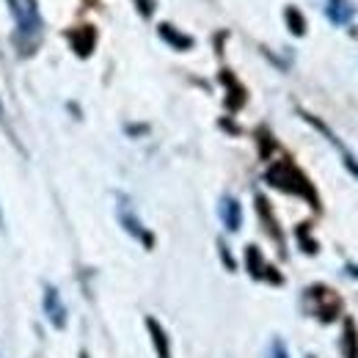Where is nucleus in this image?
I'll return each instance as SVG.
<instances>
[{
	"instance_id": "f257e3e1",
	"label": "nucleus",
	"mask_w": 358,
	"mask_h": 358,
	"mask_svg": "<svg viewBox=\"0 0 358 358\" xmlns=\"http://www.w3.org/2000/svg\"><path fill=\"white\" fill-rule=\"evenodd\" d=\"M268 182L273 185V187H278V190H287V193H295V196L309 199V201H312V207H320V199H317L314 187L309 185V179L303 177L292 163H287V160H281V163L270 166Z\"/></svg>"
},
{
	"instance_id": "f03ea898",
	"label": "nucleus",
	"mask_w": 358,
	"mask_h": 358,
	"mask_svg": "<svg viewBox=\"0 0 358 358\" xmlns=\"http://www.w3.org/2000/svg\"><path fill=\"white\" fill-rule=\"evenodd\" d=\"M17 25H20V34H36L42 20H39V11H36V0H6Z\"/></svg>"
},
{
	"instance_id": "7ed1b4c3",
	"label": "nucleus",
	"mask_w": 358,
	"mask_h": 358,
	"mask_svg": "<svg viewBox=\"0 0 358 358\" xmlns=\"http://www.w3.org/2000/svg\"><path fill=\"white\" fill-rule=\"evenodd\" d=\"M45 312H47V320L55 328H64L66 325V309H64V301H61V295H58L55 287H47L45 289Z\"/></svg>"
},
{
	"instance_id": "20e7f679",
	"label": "nucleus",
	"mask_w": 358,
	"mask_h": 358,
	"mask_svg": "<svg viewBox=\"0 0 358 358\" xmlns=\"http://www.w3.org/2000/svg\"><path fill=\"white\" fill-rule=\"evenodd\" d=\"M146 328L152 334V342H155V350H157V358H171V348H169V336L163 331V325L155 320V317H146Z\"/></svg>"
},
{
	"instance_id": "39448f33",
	"label": "nucleus",
	"mask_w": 358,
	"mask_h": 358,
	"mask_svg": "<svg viewBox=\"0 0 358 358\" xmlns=\"http://www.w3.org/2000/svg\"><path fill=\"white\" fill-rule=\"evenodd\" d=\"M96 45V31L91 28V25H83V28H78L75 34H72V47H75V52L78 55H91V50Z\"/></svg>"
},
{
	"instance_id": "423d86ee",
	"label": "nucleus",
	"mask_w": 358,
	"mask_h": 358,
	"mask_svg": "<svg viewBox=\"0 0 358 358\" xmlns=\"http://www.w3.org/2000/svg\"><path fill=\"white\" fill-rule=\"evenodd\" d=\"M221 218L229 231H237L240 229V221H243V213H240V204L234 199H224L221 201Z\"/></svg>"
},
{
	"instance_id": "0eeeda50",
	"label": "nucleus",
	"mask_w": 358,
	"mask_h": 358,
	"mask_svg": "<svg viewBox=\"0 0 358 358\" xmlns=\"http://www.w3.org/2000/svg\"><path fill=\"white\" fill-rule=\"evenodd\" d=\"M160 36H163L169 45L177 47V50H190V47H193V39H190V36H182L171 25H160Z\"/></svg>"
},
{
	"instance_id": "6e6552de",
	"label": "nucleus",
	"mask_w": 358,
	"mask_h": 358,
	"mask_svg": "<svg viewBox=\"0 0 358 358\" xmlns=\"http://www.w3.org/2000/svg\"><path fill=\"white\" fill-rule=\"evenodd\" d=\"M284 20H287V25H289V31H292L295 36H303V34H306V20H303V14H301L295 6H289V8L284 11Z\"/></svg>"
},
{
	"instance_id": "1a4fd4ad",
	"label": "nucleus",
	"mask_w": 358,
	"mask_h": 358,
	"mask_svg": "<svg viewBox=\"0 0 358 358\" xmlns=\"http://www.w3.org/2000/svg\"><path fill=\"white\" fill-rule=\"evenodd\" d=\"M119 215H122V224H124V229H127V231H133V234H135V237H138V240H141V243H146V245H152V243H155V240H152V237H149V234H146V231L141 229V224L135 221V215H133V213H127V210H122Z\"/></svg>"
},
{
	"instance_id": "9d476101",
	"label": "nucleus",
	"mask_w": 358,
	"mask_h": 358,
	"mask_svg": "<svg viewBox=\"0 0 358 358\" xmlns=\"http://www.w3.org/2000/svg\"><path fill=\"white\" fill-rule=\"evenodd\" d=\"M345 356L358 358V331H356V322H353V320L345 322Z\"/></svg>"
},
{
	"instance_id": "9b49d317",
	"label": "nucleus",
	"mask_w": 358,
	"mask_h": 358,
	"mask_svg": "<svg viewBox=\"0 0 358 358\" xmlns=\"http://www.w3.org/2000/svg\"><path fill=\"white\" fill-rule=\"evenodd\" d=\"M245 262H248V270H251V275L254 278H262L265 275V265H262V254H259V248H254V245H248V251H245Z\"/></svg>"
},
{
	"instance_id": "f8f14e48",
	"label": "nucleus",
	"mask_w": 358,
	"mask_h": 358,
	"mask_svg": "<svg viewBox=\"0 0 358 358\" xmlns=\"http://www.w3.org/2000/svg\"><path fill=\"white\" fill-rule=\"evenodd\" d=\"M257 210H259V215L265 218V224H268V231L275 237V240H281V234H278V226H275V218H273V213H270V204L265 196H257Z\"/></svg>"
},
{
	"instance_id": "ddd939ff",
	"label": "nucleus",
	"mask_w": 358,
	"mask_h": 358,
	"mask_svg": "<svg viewBox=\"0 0 358 358\" xmlns=\"http://www.w3.org/2000/svg\"><path fill=\"white\" fill-rule=\"evenodd\" d=\"M273 358H287V348H284L278 339L273 342Z\"/></svg>"
},
{
	"instance_id": "4468645a",
	"label": "nucleus",
	"mask_w": 358,
	"mask_h": 358,
	"mask_svg": "<svg viewBox=\"0 0 358 358\" xmlns=\"http://www.w3.org/2000/svg\"><path fill=\"white\" fill-rule=\"evenodd\" d=\"M80 358H89V353H80Z\"/></svg>"
},
{
	"instance_id": "2eb2a0df",
	"label": "nucleus",
	"mask_w": 358,
	"mask_h": 358,
	"mask_svg": "<svg viewBox=\"0 0 358 358\" xmlns=\"http://www.w3.org/2000/svg\"><path fill=\"white\" fill-rule=\"evenodd\" d=\"M0 226H3V215H0Z\"/></svg>"
},
{
	"instance_id": "dca6fc26",
	"label": "nucleus",
	"mask_w": 358,
	"mask_h": 358,
	"mask_svg": "<svg viewBox=\"0 0 358 358\" xmlns=\"http://www.w3.org/2000/svg\"><path fill=\"white\" fill-rule=\"evenodd\" d=\"M0 113H3V105H0Z\"/></svg>"
}]
</instances>
